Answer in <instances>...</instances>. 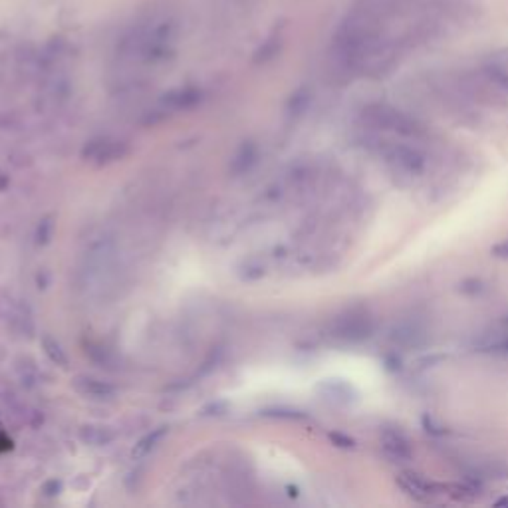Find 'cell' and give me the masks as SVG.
Segmentation results:
<instances>
[{"label":"cell","mask_w":508,"mask_h":508,"mask_svg":"<svg viewBox=\"0 0 508 508\" xmlns=\"http://www.w3.org/2000/svg\"><path fill=\"white\" fill-rule=\"evenodd\" d=\"M373 332V320L366 310H349L335 322V335L347 342L366 340Z\"/></svg>","instance_id":"obj_4"},{"label":"cell","mask_w":508,"mask_h":508,"mask_svg":"<svg viewBox=\"0 0 508 508\" xmlns=\"http://www.w3.org/2000/svg\"><path fill=\"white\" fill-rule=\"evenodd\" d=\"M383 161L391 171L399 177H419L427 167V157L415 145L409 143H391L383 149Z\"/></svg>","instance_id":"obj_2"},{"label":"cell","mask_w":508,"mask_h":508,"mask_svg":"<svg viewBox=\"0 0 508 508\" xmlns=\"http://www.w3.org/2000/svg\"><path fill=\"white\" fill-rule=\"evenodd\" d=\"M483 74L487 76L488 82L508 92V50L490 56L483 66Z\"/></svg>","instance_id":"obj_5"},{"label":"cell","mask_w":508,"mask_h":508,"mask_svg":"<svg viewBox=\"0 0 508 508\" xmlns=\"http://www.w3.org/2000/svg\"><path fill=\"white\" fill-rule=\"evenodd\" d=\"M495 254H498V256H508V240H504V242H500V244L495 247Z\"/></svg>","instance_id":"obj_8"},{"label":"cell","mask_w":508,"mask_h":508,"mask_svg":"<svg viewBox=\"0 0 508 508\" xmlns=\"http://www.w3.org/2000/svg\"><path fill=\"white\" fill-rule=\"evenodd\" d=\"M278 48H280V38H271V40H266L264 46H260V50L256 52V62H266V60H271L272 56L278 52Z\"/></svg>","instance_id":"obj_7"},{"label":"cell","mask_w":508,"mask_h":508,"mask_svg":"<svg viewBox=\"0 0 508 508\" xmlns=\"http://www.w3.org/2000/svg\"><path fill=\"white\" fill-rule=\"evenodd\" d=\"M361 119L371 125V130L393 133L405 140H423L427 137V128L419 119L388 104H371L361 111Z\"/></svg>","instance_id":"obj_1"},{"label":"cell","mask_w":508,"mask_h":508,"mask_svg":"<svg viewBox=\"0 0 508 508\" xmlns=\"http://www.w3.org/2000/svg\"><path fill=\"white\" fill-rule=\"evenodd\" d=\"M397 483L409 497L417 498V500H429L431 498V485L423 476L415 475V473H401L397 476Z\"/></svg>","instance_id":"obj_6"},{"label":"cell","mask_w":508,"mask_h":508,"mask_svg":"<svg viewBox=\"0 0 508 508\" xmlns=\"http://www.w3.org/2000/svg\"><path fill=\"white\" fill-rule=\"evenodd\" d=\"M379 447L393 463H407L413 459V443L399 427H383L379 433Z\"/></svg>","instance_id":"obj_3"}]
</instances>
